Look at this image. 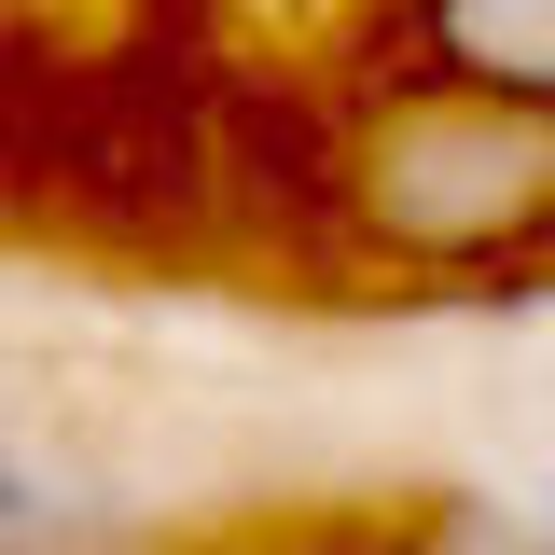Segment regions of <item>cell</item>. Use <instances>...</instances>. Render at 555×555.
<instances>
[{
	"mask_svg": "<svg viewBox=\"0 0 555 555\" xmlns=\"http://www.w3.org/2000/svg\"><path fill=\"white\" fill-rule=\"evenodd\" d=\"M334 208H347V236L403 278L528 264L542 222H555V112L389 69L334 139Z\"/></svg>",
	"mask_w": 555,
	"mask_h": 555,
	"instance_id": "cell-1",
	"label": "cell"
},
{
	"mask_svg": "<svg viewBox=\"0 0 555 555\" xmlns=\"http://www.w3.org/2000/svg\"><path fill=\"white\" fill-rule=\"evenodd\" d=\"M403 69L555 112V0H403Z\"/></svg>",
	"mask_w": 555,
	"mask_h": 555,
	"instance_id": "cell-2",
	"label": "cell"
},
{
	"mask_svg": "<svg viewBox=\"0 0 555 555\" xmlns=\"http://www.w3.org/2000/svg\"><path fill=\"white\" fill-rule=\"evenodd\" d=\"M56 528H69V486L42 473V459H28L14 430H0V555H42Z\"/></svg>",
	"mask_w": 555,
	"mask_h": 555,
	"instance_id": "cell-3",
	"label": "cell"
}]
</instances>
